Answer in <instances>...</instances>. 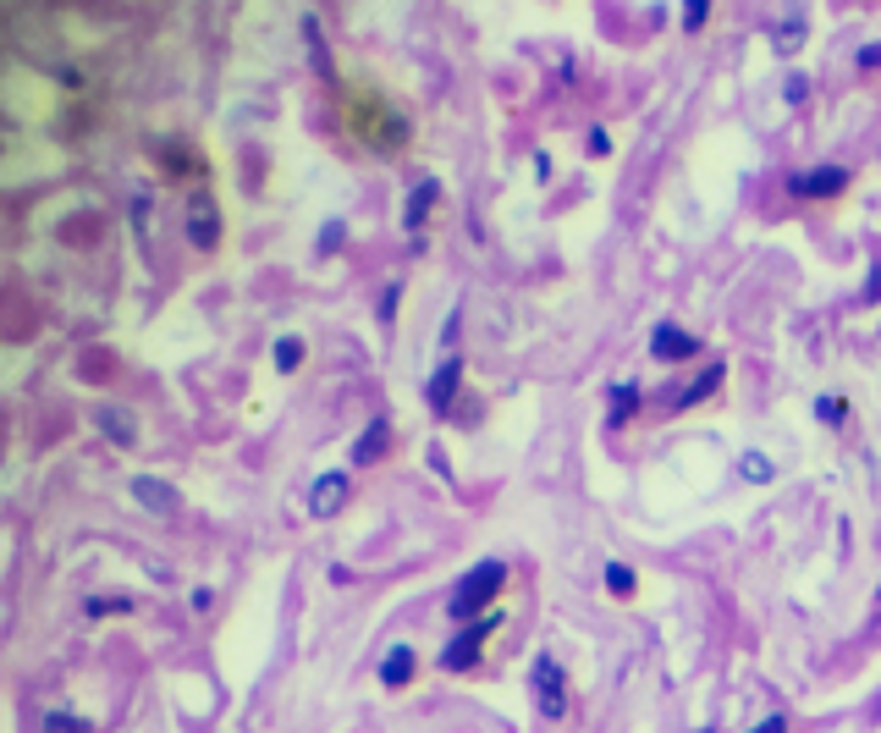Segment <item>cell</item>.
I'll use <instances>...</instances> for the list:
<instances>
[{"label":"cell","instance_id":"52a82bcc","mask_svg":"<svg viewBox=\"0 0 881 733\" xmlns=\"http://www.w3.org/2000/svg\"><path fill=\"white\" fill-rule=\"evenodd\" d=\"M843 182H848L843 166H815V171H793V177H788V188H793L799 199H826V193H837Z\"/></svg>","mask_w":881,"mask_h":733},{"label":"cell","instance_id":"ac0fdd59","mask_svg":"<svg viewBox=\"0 0 881 733\" xmlns=\"http://www.w3.org/2000/svg\"><path fill=\"white\" fill-rule=\"evenodd\" d=\"M298 364H303V342H298V336H281V342H276V370L292 376Z\"/></svg>","mask_w":881,"mask_h":733},{"label":"cell","instance_id":"ba28073f","mask_svg":"<svg viewBox=\"0 0 881 733\" xmlns=\"http://www.w3.org/2000/svg\"><path fill=\"white\" fill-rule=\"evenodd\" d=\"M650 353H656L661 364H672V358H694V353H700V336H689L683 325L661 320V325H656V336H650Z\"/></svg>","mask_w":881,"mask_h":733},{"label":"cell","instance_id":"f546056e","mask_svg":"<svg viewBox=\"0 0 881 733\" xmlns=\"http://www.w3.org/2000/svg\"><path fill=\"white\" fill-rule=\"evenodd\" d=\"M700 733H711V728H700Z\"/></svg>","mask_w":881,"mask_h":733},{"label":"cell","instance_id":"83f0119b","mask_svg":"<svg viewBox=\"0 0 881 733\" xmlns=\"http://www.w3.org/2000/svg\"><path fill=\"white\" fill-rule=\"evenodd\" d=\"M755 733H788V722H782V717H766V722H760Z\"/></svg>","mask_w":881,"mask_h":733},{"label":"cell","instance_id":"7402d4cb","mask_svg":"<svg viewBox=\"0 0 881 733\" xmlns=\"http://www.w3.org/2000/svg\"><path fill=\"white\" fill-rule=\"evenodd\" d=\"M606 590H612V596H634V574H628L623 563H606Z\"/></svg>","mask_w":881,"mask_h":733},{"label":"cell","instance_id":"9c48e42d","mask_svg":"<svg viewBox=\"0 0 881 733\" xmlns=\"http://www.w3.org/2000/svg\"><path fill=\"white\" fill-rule=\"evenodd\" d=\"M458 381H464V358H447V364H440V370L430 376V392H424V398H430V409H435V414H447V409H453Z\"/></svg>","mask_w":881,"mask_h":733},{"label":"cell","instance_id":"5b68a950","mask_svg":"<svg viewBox=\"0 0 881 733\" xmlns=\"http://www.w3.org/2000/svg\"><path fill=\"white\" fill-rule=\"evenodd\" d=\"M133 502H138L144 513H155V519H171V513L182 508L177 486H166V480H155V475H138V480H133Z\"/></svg>","mask_w":881,"mask_h":733},{"label":"cell","instance_id":"30bf717a","mask_svg":"<svg viewBox=\"0 0 881 733\" xmlns=\"http://www.w3.org/2000/svg\"><path fill=\"white\" fill-rule=\"evenodd\" d=\"M94 425H100V436L116 442V447H133V442H138V420H133L127 409H111V403H105V409H94Z\"/></svg>","mask_w":881,"mask_h":733},{"label":"cell","instance_id":"4316f807","mask_svg":"<svg viewBox=\"0 0 881 733\" xmlns=\"http://www.w3.org/2000/svg\"><path fill=\"white\" fill-rule=\"evenodd\" d=\"M859 67H865V73L881 67V45H865V51H859Z\"/></svg>","mask_w":881,"mask_h":733},{"label":"cell","instance_id":"4fadbf2b","mask_svg":"<svg viewBox=\"0 0 881 733\" xmlns=\"http://www.w3.org/2000/svg\"><path fill=\"white\" fill-rule=\"evenodd\" d=\"M408 678H413V645H391L386 662H380V684H386V689H402Z\"/></svg>","mask_w":881,"mask_h":733},{"label":"cell","instance_id":"d6986e66","mask_svg":"<svg viewBox=\"0 0 881 733\" xmlns=\"http://www.w3.org/2000/svg\"><path fill=\"white\" fill-rule=\"evenodd\" d=\"M738 469H744V480H755V486H766V480L777 475L766 453H744V458H738Z\"/></svg>","mask_w":881,"mask_h":733},{"label":"cell","instance_id":"44dd1931","mask_svg":"<svg viewBox=\"0 0 881 733\" xmlns=\"http://www.w3.org/2000/svg\"><path fill=\"white\" fill-rule=\"evenodd\" d=\"M815 414H821V425H843V420H848V403H843V398H815Z\"/></svg>","mask_w":881,"mask_h":733},{"label":"cell","instance_id":"f1b7e54d","mask_svg":"<svg viewBox=\"0 0 881 733\" xmlns=\"http://www.w3.org/2000/svg\"><path fill=\"white\" fill-rule=\"evenodd\" d=\"M876 601H881V590H876Z\"/></svg>","mask_w":881,"mask_h":733},{"label":"cell","instance_id":"9a60e30c","mask_svg":"<svg viewBox=\"0 0 881 733\" xmlns=\"http://www.w3.org/2000/svg\"><path fill=\"white\" fill-rule=\"evenodd\" d=\"M303 45H309V56H314L320 78H336V67H331V51H325V40H320V23H314V18H303Z\"/></svg>","mask_w":881,"mask_h":733},{"label":"cell","instance_id":"8fae6325","mask_svg":"<svg viewBox=\"0 0 881 733\" xmlns=\"http://www.w3.org/2000/svg\"><path fill=\"white\" fill-rule=\"evenodd\" d=\"M386 447H391V425H386V420H369V425H364V436L353 442V469H369Z\"/></svg>","mask_w":881,"mask_h":733},{"label":"cell","instance_id":"603a6c76","mask_svg":"<svg viewBox=\"0 0 881 733\" xmlns=\"http://www.w3.org/2000/svg\"><path fill=\"white\" fill-rule=\"evenodd\" d=\"M45 728H51V733H94L89 722H78V717H62V711H45Z\"/></svg>","mask_w":881,"mask_h":733},{"label":"cell","instance_id":"2e32d148","mask_svg":"<svg viewBox=\"0 0 881 733\" xmlns=\"http://www.w3.org/2000/svg\"><path fill=\"white\" fill-rule=\"evenodd\" d=\"M771 45H777V56L799 51V45H804V18H782V23L771 29Z\"/></svg>","mask_w":881,"mask_h":733},{"label":"cell","instance_id":"e0dca14e","mask_svg":"<svg viewBox=\"0 0 881 733\" xmlns=\"http://www.w3.org/2000/svg\"><path fill=\"white\" fill-rule=\"evenodd\" d=\"M634 409H639V387H617L612 392V425H628Z\"/></svg>","mask_w":881,"mask_h":733},{"label":"cell","instance_id":"7a4b0ae2","mask_svg":"<svg viewBox=\"0 0 881 733\" xmlns=\"http://www.w3.org/2000/svg\"><path fill=\"white\" fill-rule=\"evenodd\" d=\"M529 689H535V706H540V717H568V673L557 667V656L551 651H540L535 656V673H529Z\"/></svg>","mask_w":881,"mask_h":733},{"label":"cell","instance_id":"484cf974","mask_svg":"<svg viewBox=\"0 0 881 733\" xmlns=\"http://www.w3.org/2000/svg\"><path fill=\"white\" fill-rule=\"evenodd\" d=\"M397 292H402V287H386V298H380V320H391V314H397Z\"/></svg>","mask_w":881,"mask_h":733},{"label":"cell","instance_id":"8992f818","mask_svg":"<svg viewBox=\"0 0 881 733\" xmlns=\"http://www.w3.org/2000/svg\"><path fill=\"white\" fill-rule=\"evenodd\" d=\"M188 237H193V248H215L221 243V204L215 199H193L188 204Z\"/></svg>","mask_w":881,"mask_h":733},{"label":"cell","instance_id":"7c38bea8","mask_svg":"<svg viewBox=\"0 0 881 733\" xmlns=\"http://www.w3.org/2000/svg\"><path fill=\"white\" fill-rule=\"evenodd\" d=\"M435 199H440V182H435V177H424V182H419V188L408 193V210H402V226H408V232H419V226H424V215L435 210Z\"/></svg>","mask_w":881,"mask_h":733},{"label":"cell","instance_id":"d4e9b609","mask_svg":"<svg viewBox=\"0 0 881 733\" xmlns=\"http://www.w3.org/2000/svg\"><path fill=\"white\" fill-rule=\"evenodd\" d=\"M804 95H810V84H804V78H799V73H793V78H788V84H782V100H788V105H799V100H804Z\"/></svg>","mask_w":881,"mask_h":733},{"label":"cell","instance_id":"3957f363","mask_svg":"<svg viewBox=\"0 0 881 733\" xmlns=\"http://www.w3.org/2000/svg\"><path fill=\"white\" fill-rule=\"evenodd\" d=\"M491 629H497V618H475L447 651H440V667L447 673H469L475 662H480V651H486V640H491Z\"/></svg>","mask_w":881,"mask_h":733},{"label":"cell","instance_id":"cb8c5ba5","mask_svg":"<svg viewBox=\"0 0 881 733\" xmlns=\"http://www.w3.org/2000/svg\"><path fill=\"white\" fill-rule=\"evenodd\" d=\"M705 18H711V0H683V29H689V34L705 29Z\"/></svg>","mask_w":881,"mask_h":733},{"label":"cell","instance_id":"5bb4252c","mask_svg":"<svg viewBox=\"0 0 881 733\" xmlns=\"http://www.w3.org/2000/svg\"><path fill=\"white\" fill-rule=\"evenodd\" d=\"M722 376H727V364H711L705 376H694L683 392H678V409H689V403H700V398H711L716 387H722Z\"/></svg>","mask_w":881,"mask_h":733},{"label":"cell","instance_id":"277c9868","mask_svg":"<svg viewBox=\"0 0 881 733\" xmlns=\"http://www.w3.org/2000/svg\"><path fill=\"white\" fill-rule=\"evenodd\" d=\"M347 497H353V475H347V469H325V475L309 486V513H314V519H336V513L347 508Z\"/></svg>","mask_w":881,"mask_h":733},{"label":"cell","instance_id":"ffe728a7","mask_svg":"<svg viewBox=\"0 0 881 733\" xmlns=\"http://www.w3.org/2000/svg\"><path fill=\"white\" fill-rule=\"evenodd\" d=\"M83 612L89 618H111V612H133V601L127 596H94V601H83Z\"/></svg>","mask_w":881,"mask_h":733},{"label":"cell","instance_id":"6da1fadb","mask_svg":"<svg viewBox=\"0 0 881 733\" xmlns=\"http://www.w3.org/2000/svg\"><path fill=\"white\" fill-rule=\"evenodd\" d=\"M502 585H508V563L502 557H486V563H475L458 585H453V601H447V612L458 618V623H475L497 596H502Z\"/></svg>","mask_w":881,"mask_h":733}]
</instances>
